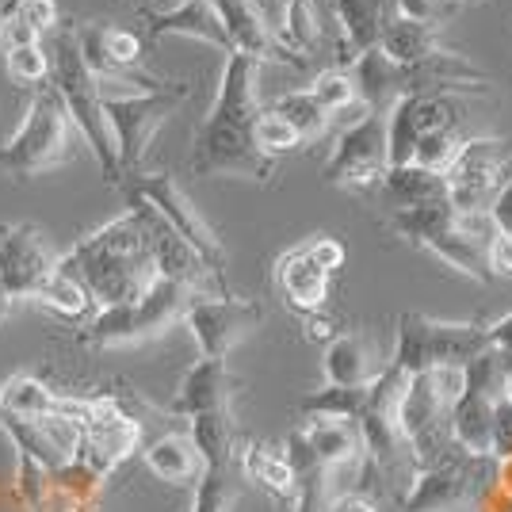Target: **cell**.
Instances as JSON below:
<instances>
[{
  "mask_svg": "<svg viewBox=\"0 0 512 512\" xmlns=\"http://www.w3.org/2000/svg\"><path fill=\"white\" fill-rule=\"evenodd\" d=\"M268 107H272L276 115H283V119H287V123H291V127H295L302 138H306V142L321 138V134L329 130V119H333V115H329V111L318 104V96H314L310 88L283 92V96H279V100H272Z\"/></svg>",
  "mask_w": 512,
  "mask_h": 512,
  "instance_id": "obj_36",
  "label": "cell"
},
{
  "mask_svg": "<svg viewBox=\"0 0 512 512\" xmlns=\"http://www.w3.org/2000/svg\"><path fill=\"white\" fill-rule=\"evenodd\" d=\"M35 302H43V306H50L54 314H62V318H69V321H81V325H88V321L100 314V306H96V299H92V291H88L73 272H65V268H58L54 276L46 279V287L39 291V299Z\"/></svg>",
  "mask_w": 512,
  "mask_h": 512,
  "instance_id": "obj_34",
  "label": "cell"
},
{
  "mask_svg": "<svg viewBox=\"0 0 512 512\" xmlns=\"http://www.w3.org/2000/svg\"><path fill=\"white\" fill-rule=\"evenodd\" d=\"M119 188L127 192V199H146L153 211L161 214L176 234H184V241L211 264L214 276L222 279L226 249H222V241L214 234V226L203 218V211L195 207V199L184 192V184H180L172 172H134Z\"/></svg>",
  "mask_w": 512,
  "mask_h": 512,
  "instance_id": "obj_8",
  "label": "cell"
},
{
  "mask_svg": "<svg viewBox=\"0 0 512 512\" xmlns=\"http://www.w3.org/2000/svg\"><path fill=\"white\" fill-rule=\"evenodd\" d=\"M62 268L85 283L96 306H119V302L142 299L157 283V268L150 256V226L138 203H130L119 218L81 237L62 256Z\"/></svg>",
  "mask_w": 512,
  "mask_h": 512,
  "instance_id": "obj_2",
  "label": "cell"
},
{
  "mask_svg": "<svg viewBox=\"0 0 512 512\" xmlns=\"http://www.w3.org/2000/svg\"><path fill=\"white\" fill-rule=\"evenodd\" d=\"M371 386V383H367ZM367 386H333L325 383L321 390L306 394L299 402L302 417H333V421H360L371 390Z\"/></svg>",
  "mask_w": 512,
  "mask_h": 512,
  "instance_id": "obj_35",
  "label": "cell"
},
{
  "mask_svg": "<svg viewBox=\"0 0 512 512\" xmlns=\"http://www.w3.org/2000/svg\"><path fill=\"white\" fill-rule=\"evenodd\" d=\"M352 81L360 92V104L367 111L390 115V107L406 96V65H398L394 58H386L383 50H367L352 65Z\"/></svg>",
  "mask_w": 512,
  "mask_h": 512,
  "instance_id": "obj_22",
  "label": "cell"
},
{
  "mask_svg": "<svg viewBox=\"0 0 512 512\" xmlns=\"http://www.w3.org/2000/svg\"><path fill=\"white\" fill-rule=\"evenodd\" d=\"M325 383L333 386H367L379 371L371 367V348L360 333H337L325 344Z\"/></svg>",
  "mask_w": 512,
  "mask_h": 512,
  "instance_id": "obj_30",
  "label": "cell"
},
{
  "mask_svg": "<svg viewBox=\"0 0 512 512\" xmlns=\"http://www.w3.org/2000/svg\"><path fill=\"white\" fill-rule=\"evenodd\" d=\"M493 409V398L467 390L451 409V444L467 455H493Z\"/></svg>",
  "mask_w": 512,
  "mask_h": 512,
  "instance_id": "obj_28",
  "label": "cell"
},
{
  "mask_svg": "<svg viewBox=\"0 0 512 512\" xmlns=\"http://www.w3.org/2000/svg\"><path fill=\"white\" fill-rule=\"evenodd\" d=\"M306 440L314 444V451L321 455V463L329 470L348 467L363 455V436L356 421H333V417H306Z\"/></svg>",
  "mask_w": 512,
  "mask_h": 512,
  "instance_id": "obj_31",
  "label": "cell"
},
{
  "mask_svg": "<svg viewBox=\"0 0 512 512\" xmlns=\"http://www.w3.org/2000/svg\"><path fill=\"white\" fill-rule=\"evenodd\" d=\"M130 203H138L142 214H146V226H150V256H153L157 276L172 279V283H184V287H192V291H199V295H203L207 279H214V283L222 287V279L211 272V264L195 253L192 245L184 241V234H176L146 199H130Z\"/></svg>",
  "mask_w": 512,
  "mask_h": 512,
  "instance_id": "obj_16",
  "label": "cell"
},
{
  "mask_svg": "<svg viewBox=\"0 0 512 512\" xmlns=\"http://www.w3.org/2000/svg\"><path fill=\"white\" fill-rule=\"evenodd\" d=\"M4 69H8V77H12L16 85L43 88V85H50V50H46L43 43L8 50V54H4Z\"/></svg>",
  "mask_w": 512,
  "mask_h": 512,
  "instance_id": "obj_42",
  "label": "cell"
},
{
  "mask_svg": "<svg viewBox=\"0 0 512 512\" xmlns=\"http://www.w3.org/2000/svg\"><path fill=\"white\" fill-rule=\"evenodd\" d=\"M490 272L493 276H512V234H493Z\"/></svg>",
  "mask_w": 512,
  "mask_h": 512,
  "instance_id": "obj_49",
  "label": "cell"
},
{
  "mask_svg": "<svg viewBox=\"0 0 512 512\" xmlns=\"http://www.w3.org/2000/svg\"><path fill=\"white\" fill-rule=\"evenodd\" d=\"M211 8L226 27V39L234 46V54H245L253 62H295L272 35L264 16L256 12L253 0H211Z\"/></svg>",
  "mask_w": 512,
  "mask_h": 512,
  "instance_id": "obj_21",
  "label": "cell"
},
{
  "mask_svg": "<svg viewBox=\"0 0 512 512\" xmlns=\"http://www.w3.org/2000/svg\"><path fill=\"white\" fill-rule=\"evenodd\" d=\"M486 348H493L490 325L402 314L398 318V344H394L390 363L402 367L406 375H421L432 367H467Z\"/></svg>",
  "mask_w": 512,
  "mask_h": 512,
  "instance_id": "obj_7",
  "label": "cell"
},
{
  "mask_svg": "<svg viewBox=\"0 0 512 512\" xmlns=\"http://www.w3.org/2000/svg\"><path fill=\"white\" fill-rule=\"evenodd\" d=\"M390 172V130H386V115L367 111L363 119H352L337 146L325 161V184L333 188H348V192H363L371 184H383Z\"/></svg>",
  "mask_w": 512,
  "mask_h": 512,
  "instance_id": "obj_10",
  "label": "cell"
},
{
  "mask_svg": "<svg viewBox=\"0 0 512 512\" xmlns=\"http://www.w3.org/2000/svg\"><path fill=\"white\" fill-rule=\"evenodd\" d=\"M283 50L295 58V54H314L321 46V23L314 0H287V16H283V35H279Z\"/></svg>",
  "mask_w": 512,
  "mask_h": 512,
  "instance_id": "obj_37",
  "label": "cell"
},
{
  "mask_svg": "<svg viewBox=\"0 0 512 512\" xmlns=\"http://www.w3.org/2000/svg\"><path fill=\"white\" fill-rule=\"evenodd\" d=\"M73 134H77V127L65 111L58 88H35L23 123L0 142V169L12 180H35L43 172L62 169L73 157Z\"/></svg>",
  "mask_w": 512,
  "mask_h": 512,
  "instance_id": "obj_5",
  "label": "cell"
},
{
  "mask_svg": "<svg viewBox=\"0 0 512 512\" xmlns=\"http://www.w3.org/2000/svg\"><path fill=\"white\" fill-rule=\"evenodd\" d=\"M383 195L394 211L444 203L448 199V176L436 169H425V165H394L383 176Z\"/></svg>",
  "mask_w": 512,
  "mask_h": 512,
  "instance_id": "obj_26",
  "label": "cell"
},
{
  "mask_svg": "<svg viewBox=\"0 0 512 512\" xmlns=\"http://www.w3.org/2000/svg\"><path fill=\"white\" fill-rule=\"evenodd\" d=\"M50 50V85L58 88L65 111L73 119V127L81 134L92 157L100 161L107 184H123V165H119V146H115V134H111V123H107L104 111V92H100V81L92 77V69L85 65V54H81V43H77V31H62L54 35V43L46 46Z\"/></svg>",
  "mask_w": 512,
  "mask_h": 512,
  "instance_id": "obj_4",
  "label": "cell"
},
{
  "mask_svg": "<svg viewBox=\"0 0 512 512\" xmlns=\"http://www.w3.org/2000/svg\"><path fill=\"white\" fill-rule=\"evenodd\" d=\"M329 512H379L367 497H360V493H344V497H337L333 505H329Z\"/></svg>",
  "mask_w": 512,
  "mask_h": 512,
  "instance_id": "obj_52",
  "label": "cell"
},
{
  "mask_svg": "<svg viewBox=\"0 0 512 512\" xmlns=\"http://www.w3.org/2000/svg\"><path fill=\"white\" fill-rule=\"evenodd\" d=\"M35 43H43V35H39L35 27H27L20 16H12V12L0 8V54L20 50V46H35Z\"/></svg>",
  "mask_w": 512,
  "mask_h": 512,
  "instance_id": "obj_46",
  "label": "cell"
},
{
  "mask_svg": "<svg viewBox=\"0 0 512 512\" xmlns=\"http://www.w3.org/2000/svg\"><path fill=\"white\" fill-rule=\"evenodd\" d=\"M490 218H493V230H497V234H512V176H509V184L497 192V199H493Z\"/></svg>",
  "mask_w": 512,
  "mask_h": 512,
  "instance_id": "obj_50",
  "label": "cell"
},
{
  "mask_svg": "<svg viewBox=\"0 0 512 512\" xmlns=\"http://www.w3.org/2000/svg\"><path fill=\"white\" fill-rule=\"evenodd\" d=\"M96 39H100V50L111 65L119 69H130V73H142L146 65V35L130 31V27H111V23H96Z\"/></svg>",
  "mask_w": 512,
  "mask_h": 512,
  "instance_id": "obj_38",
  "label": "cell"
},
{
  "mask_svg": "<svg viewBox=\"0 0 512 512\" xmlns=\"http://www.w3.org/2000/svg\"><path fill=\"white\" fill-rule=\"evenodd\" d=\"M390 230L421 245L436 260L463 276L486 283L490 272V241H493V218L490 214H463L451 199L428 203V207H409V211L390 214Z\"/></svg>",
  "mask_w": 512,
  "mask_h": 512,
  "instance_id": "obj_3",
  "label": "cell"
},
{
  "mask_svg": "<svg viewBox=\"0 0 512 512\" xmlns=\"http://www.w3.org/2000/svg\"><path fill=\"white\" fill-rule=\"evenodd\" d=\"M310 92L318 96V104L329 111V115H341V111H352L360 104V92H356V81H352V69H325L314 77Z\"/></svg>",
  "mask_w": 512,
  "mask_h": 512,
  "instance_id": "obj_40",
  "label": "cell"
},
{
  "mask_svg": "<svg viewBox=\"0 0 512 512\" xmlns=\"http://www.w3.org/2000/svg\"><path fill=\"white\" fill-rule=\"evenodd\" d=\"M256 146L264 157H283V153H295L299 146H306V138H302L299 130L291 127L283 115H276L272 107H264L260 111V119H256Z\"/></svg>",
  "mask_w": 512,
  "mask_h": 512,
  "instance_id": "obj_41",
  "label": "cell"
},
{
  "mask_svg": "<svg viewBox=\"0 0 512 512\" xmlns=\"http://www.w3.org/2000/svg\"><path fill=\"white\" fill-rule=\"evenodd\" d=\"M62 256L46 230L20 222V226H0V276L8 287V299H39L46 279L62 268Z\"/></svg>",
  "mask_w": 512,
  "mask_h": 512,
  "instance_id": "obj_13",
  "label": "cell"
},
{
  "mask_svg": "<svg viewBox=\"0 0 512 512\" xmlns=\"http://www.w3.org/2000/svg\"><path fill=\"white\" fill-rule=\"evenodd\" d=\"M329 283H333V276L306 253V245H295L276 260L279 295L299 318H314L329 306Z\"/></svg>",
  "mask_w": 512,
  "mask_h": 512,
  "instance_id": "obj_19",
  "label": "cell"
},
{
  "mask_svg": "<svg viewBox=\"0 0 512 512\" xmlns=\"http://www.w3.org/2000/svg\"><path fill=\"white\" fill-rule=\"evenodd\" d=\"M463 142H467V138H459V130H436V134L421 138V146H417V153H413V165L448 172L451 161H455L459 150H463Z\"/></svg>",
  "mask_w": 512,
  "mask_h": 512,
  "instance_id": "obj_43",
  "label": "cell"
},
{
  "mask_svg": "<svg viewBox=\"0 0 512 512\" xmlns=\"http://www.w3.org/2000/svg\"><path fill=\"white\" fill-rule=\"evenodd\" d=\"M188 100V88H169V92H123V96H104V111L115 146H119V165L123 180L142 172V161L150 153L153 134L169 123Z\"/></svg>",
  "mask_w": 512,
  "mask_h": 512,
  "instance_id": "obj_9",
  "label": "cell"
},
{
  "mask_svg": "<svg viewBox=\"0 0 512 512\" xmlns=\"http://www.w3.org/2000/svg\"><path fill=\"white\" fill-rule=\"evenodd\" d=\"M69 394H58L35 375H8L0 379V413L4 417H46V413H65Z\"/></svg>",
  "mask_w": 512,
  "mask_h": 512,
  "instance_id": "obj_29",
  "label": "cell"
},
{
  "mask_svg": "<svg viewBox=\"0 0 512 512\" xmlns=\"http://www.w3.org/2000/svg\"><path fill=\"white\" fill-rule=\"evenodd\" d=\"M283 455H287L291 474H295V512H321L329 467L321 463V455L314 451V444L306 440L302 425L295 428V432H287V440H283Z\"/></svg>",
  "mask_w": 512,
  "mask_h": 512,
  "instance_id": "obj_25",
  "label": "cell"
},
{
  "mask_svg": "<svg viewBox=\"0 0 512 512\" xmlns=\"http://www.w3.org/2000/svg\"><path fill=\"white\" fill-rule=\"evenodd\" d=\"M463 111L455 104V96L444 92H409L386 115L390 130V169L394 165H413V153L421 146V138L436 130H459Z\"/></svg>",
  "mask_w": 512,
  "mask_h": 512,
  "instance_id": "obj_15",
  "label": "cell"
},
{
  "mask_svg": "<svg viewBox=\"0 0 512 512\" xmlns=\"http://www.w3.org/2000/svg\"><path fill=\"white\" fill-rule=\"evenodd\" d=\"M493 455L497 459H512V402L501 398L493 409Z\"/></svg>",
  "mask_w": 512,
  "mask_h": 512,
  "instance_id": "obj_47",
  "label": "cell"
},
{
  "mask_svg": "<svg viewBox=\"0 0 512 512\" xmlns=\"http://www.w3.org/2000/svg\"><path fill=\"white\" fill-rule=\"evenodd\" d=\"M8 310H12V299H8V287H4V276H0V325L8 318Z\"/></svg>",
  "mask_w": 512,
  "mask_h": 512,
  "instance_id": "obj_53",
  "label": "cell"
},
{
  "mask_svg": "<svg viewBox=\"0 0 512 512\" xmlns=\"http://www.w3.org/2000/svg\"><path fill=\"white\" fill-rule=\"evenodd\" d=\"M4 12H12V16H20L27 27H35L39 35L46 31H58L62 27V12H58V0H4L0 4Z\"/></svg>",
  "mask_w": 512,
  "mask_h": 512,
  "instance_id": "obj_44",
  "label": "cell"
},
{
  "mask_svg": "<svg viewBox=\"0 0 512 512\" xmlns=\"http://www.w3.org/2000/svg\"><path fill=\"white\" fill-rule=\"evenodd\" d=\"M490 455H467L451 444V451L432 463L417 467L409 478V493L402 497L406 512H455L478 497V470Z\"/></svg>",
  "mask_w": 512,
  "mask_h": 512,
  "instance_id": "obj_14",
  "label": "cell"
},
{
  "mask_svg": "<svg viewBox=\"0 0 512 512\" xmlns=\"http://www.w3.org/2000/svg\"><path fill=\"white\" fill-rule=\"evenodd\" d=\"M256 77H260V62L245 54L226 58L211 111L195 130V176H241L256 184H268L276 176V161L264 157L256 146V119L264 111L256 96Z\"/></svg>",
  "mask_w": 512,
  "mask_h": 512,
  "instance_id": "obj_1",
  "label": "cell"
},
{
  "mask_svg": "<svg viewBox=\"0 0 512 512\" xmlns=\"http://www.w3.org/2000/svg\"><path fill=\"white\" fill-rule=\"evenodd\" d=\"M237 463H241V474L249 482H256L272 501L295 509V474H291V463H287L283 451L268 448L260 440H249V444H241V451H237Z\"/></svg>",
  "mask_w": 512,
  "mask_h": 512,
  "instance_id": "obj_24",
  "label": "cell"
},
{
  "mask_svg": "<svg viewBox=\"0 0 512 512\" xmlns=\"http://www.w3.org/2000/svg\"><path fill=\"white\" fill-rule=\"evenodd\" d=\"M455 4H459V0H398V16L440 27V23L455 12Z\"/></svg>",
  "mask_w": 512,
  "mask_h": 512,
  "instance_id": "obj_45",
  "label": "cell"
},
{
  "mask_svg": "<svg viewBox=\"0 0 512 512\" xmlns=\"http://www.w3.org/2000/svg\"><path fill=\"white\" fill-rule=\"evenodd\" d=\"M77 512H96V505H88V509H77Z\"/></svg>",
  "mask_w": 512,
  "mask_h": 512,
  "instance_id": "obj_54",
  "label": "cell"
},
{
  "mask_svg": "<svg viewBox=\"0 0 512 512\" xmlns=\"http://www.w3.org/2000/svg\"><path fill=\"white\" fill-rule=\"evenodd\" d=\"M237 379L226 367V360H195L184 379L176 386L169 413L172 417H203V413H218V409H234L237 398Z\"/></svg>",
  "mask_w": 512,
  "mask_h": 512,
  "instance_id": "obj_17",
  "label": "cell"
},
{
  "mask_svg": "<svg viewBox=\"0 0 512 512\" xmlns=\"http://www.w3.org/2000/svg\"><path fill=\"white\" fill-rule=\"evenodd\" d=\"M188 432L195 440V451L203 467H234L237 459V421L234 409H218L188 421Z\"/></svg>",
  "mask_w": 512,
  "mask_h": 512,
  "instance_id": "obj_32",
  "label": "cell"
},
{
  "mask_svg": "<svg viewBox=\"0 0 512 512\" xmlns=\"http://www.w3.org/2000/svg\"><path fill=\"white\" fill-rule=\"evenodd\" d=\"M142 35H146V43H161L169 35H180V39L214 46L226 58L234 54V46L226 39V27H222L218 12L211 8V0H180L169 12H146V31Z\"/></svg>",
  "mask_w": 512,
  "mask_h": 512,
  "instance_id": "obj_20",
  "label": "cell"
},
{
  "mask_svg": "<svg viewBox=\"0 0 512 512\" xmlns=\"http://www.w3.org/2000/svg\"><path fill=\"white\" fill-rule=\"evenodd\" d=\"M264 321V306L237 295H199L184 314V329L199 344L203 360H226L230 348L241 344Z\"/></svg>",
  "mask_w": 512,
  "mask_h": 512,
  "instance_id": "obj_12",
  "label": "cell"
},
{
  "mask_svg": "<svg viewBox=\"0 0 512 512\" xmlns=\"http://www.w3.org/2000/svg\"><path fill=\"white\" fill-rule=\"evenodd\" d=\"M237 505L234 467H203L195 482L192 512H230Z\"/></svg>",
  "mask_w": 512,
  "mask_h": 512,
  "instance_id": "obj_39",
  "label": "cell"
},
{
  "mask_svg": "<svg viewBox=\"0 0 512 512\" xmlns=\"http://www.w3.org/2000/svg\"><path fill=\"white\" fill-rule=\"evenodd\" d=\"M306 253L314 256V260H318V264L325 268V272H329V276H333V272H337V268L344 264V245L337 241V237H329V234L310 237V241H306Z\"/></svg>",
  "mask_w": 512,
  "mask_h": 512,
  "instance_id": "obj_48",
  "label": "cell"
},
{
  "mask_svg": "<svg viewBox=\"0 0 512 512\" xmlns=\"http://www.w3.org/2000/svg\"><path fill=\"white\" fill-rule=\"evenodd\" d=\"M490 337H493V344L505 352V363H509V371H512V314H505V318L493 321Z\"/></svg>",
  "mask_w": 512,
  "mask_h": 512,
  "instance_id": "obj_51",
  "label": "cell"
},
{
  "mask_svg": "<svg viewBox=\"0 0 512 512\" xmlns=\"http://www.w3.org/2000/svg\"><path fill=\"white\" fill-rule=\"evenodd\" d=\"M444 176H448V199L459 211H490L497 192L509 184L512 176V142H505V138H467Z\"/></svg>",
  "mask_w": 512,
  "mask_h": 512,
  "instance_id": "obj_11",
  "label": "cell"
},
{
  "mask_svg": "<svg viewBox=\"0 0 512 512\" xmlns=\"http://www.w3.org/2000/svg\"><path fill=\"white\" fill-rule=\"evenodd\" d=\"M195 299H199V291H192V287L157 279L142 299L104 306L77 333V341L85 348H130V344L153 341V337L169 333L172 325H184V314Z\"/></svg>",
  "mask_w": 512,
  "mask_h": 512,
  "instance_id": "obj_6",
  "label": "cell"
},
{
  "mask_svg": "<svg viewBox=\"0 0 512 512\" xmlns=\"http://www.w3.org/2000/svg\"><path fill=\"white\" fill-rule=\"evenodd\" d=\"M142 463L150 467L153 478L169 486H195L203 474V459L195 451L192 432H157L142 448Z\"/></svg>",
  "mask_w": 512,
  "mask_h": 512,
  "instance_id": "obj_23",
  "label": "cell"
},
{
  "mask_svg": "<svg viewBox=\"0 0 512 512\" xmlns=\"http://www.w3.org/2000/svg\"><path fill=\"white\" fill-rule=\"evenodd\" d=\"M12 493L27 512H77V505L65 497L58 486V474L35 463L31 455L16 451V474H12Z\"/></svg>",
  "mask_w": 512,
  "mask_h": 512,
  "instance_id": "obj_27",
  "label": "cell"
},
{
  "mask_svg": "<svg viewBox=\"0 0 512 512\" xmlns=\"http://www.w3.org/2000/svg\"><path fill=\"white\" fill-rule=\"evenodd\" d=\"M386 58H394L398 65H421L428 62L432 54H440L444 46H440V31L432 27V23H417V20H406V16H398V20L386 27L383 43H379Z\"/></svg>",
  "mask_w": 512,
  "mask_h": 512,
  "instance_id": "obj_33",
  "label": "cell"
},
{
  "mask_svg": "<svg viewBox=\"0 0 512 512\" xmlns=\"http://www.w3.org/2000/svg\"><path fill=\"white\" fill-rule=\"evenodd\" d=\"M333 12L341 23V65L352 69L360 54L379 50L386 27L398 20V0H333Z\"/></svg>",
  "mask_w": 512,
  "mask_h": 512,
  "instance_id": "obj_18",
  "label": "cell"
}]
</instances>
